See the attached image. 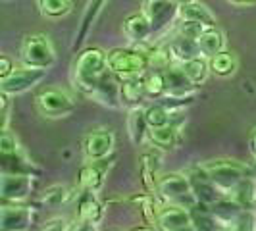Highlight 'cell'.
Returning <instances> with one entry per match:
<instances>
[{
  "mask_svg": "<svg viewBox=\"0 0 256 231\" xmlns=\"http://www.w3.org/2000/svg\"><path fill=\"white\" fill-rule=\"evenodd\" d=\"M106 70H108V52H104L98 46H89L79 52L74 64V83L83 94L90 96Z\"/></svg>",
  "mask_w": 256,
  "mask_h": 231,
  "instance_id": "cell-1",
  "label": "cell"
},
{
  "mask_svg": "<svg viewBox=\"0 0 256 231\" xmlns=\"http://www.w3.org/2000/svg\"><path fill=\"white\" fill-rule=\"evenodd\" d=\"M150 64L152 58L139 48H114L108 52V70L122 79L146 74Z\"/></svg>",
  "mask_w": 256,
  "mask_h": 231,
  "instance_id": "cell-2",
  "label": "cell"
},
{
  "mask_svg": "<svg viewBox=\"0 0 256 231\" xmlns=\"http://www.w3.org/2000/svg\"><path fill=\"white\" fill-rule=\"evenodd\" d=\"M202 168L208 174L210 181L222 191H231L239 181L248 178V168L237 160H228V158L210 160L202 164Z\"/></svg>",
  "mask_w": 256,
  "mask_h": 231,
  "instance_id": "cell-3",
  "label": "cell"
},
{
  "mask_svg": "<svg viewBox=\"0 0 256 231\" xmlns=\"http://www.w3.org/2000/svg\"><path fill=\"white\" fill-rule=\"evenodd\" d=\"M20 58L24 66H31V68H52L56 62V54L52 48L50 38L42 33H33L27 35L22 42V52Z\"/></svg>",
  "mask_w": 256,
  "mask_h": 231,
  "instance_id": "cell-4",
  "label": "cell"
},
{
  "mask_svg": "<svg viewBox=\"0 0 256 231\" xmlns=\"http://www.w3.org/2000/svg\"><path fill=\"white\" fill-rule=\"evenodd\" d=\"M46 72H48L46 68H31V66H26L22 70H14L10 76L0 81V90L8 92V94H22L38 85L46 77Z\"/></svg>",
  "mask_w": 256,
  "mask_h": 231,
  "instance_id": "cell-5",
  "label": "cell"
},
{
  "mask_svg": "<svg viewBox=\"0 0 256 231\" xmlns=\"http://www.w3.org/2000/svg\"><path fill=\"white\" fill-rule=\"evenodd\" d=\"M37 106L48 118H64L76 110V100L62 89H46L37 96Z\"/></svg>",
  "mask_w": 256,
  "mask_h": 231,
  "instance_id": "cell-6",
  "label": "cell"
},
{
  "mask_svg": "<svg viewBox=\"0 0 256 231\" xmlns=\"http://www.w3.org/2000/svg\"><path fill=\"white\" fill-rule=\"evenodd\" d=\"M141 12L148 18L152 33L168 27L176 16H180V4L176 0H142Z\"/></svg>",
  "mask_w": 256,
  "mask_h": 231,
  "instance_id": "cell-7",
  "label": "cell"
},
{
  "mask_svg": "<svg viewBox=\"0 0 256 231\" xmlns=\"http://www.w3.org/2000/svg\"><path fill=\"white\" fill-rule=\"evenodd\" d=\"M33 191V176L27 174H2L0 178V196L2 200L20 202L26 200Z\"/></svg>",
  "mask_w": 256,
  "mask_h": 231,
  "instance_id": "cell-8",
  "label": "cell"
},
{
  "mask_svg": "<svg viewBox=\"0 0 256 231\" xmlns=\"http://www.w3.org/2000/svg\"><path fill=\"white\" fill-rule=\"evenodd\" d=\"M120 85H122V79L116 74H112L110 70H106L104 76L98 79V83H96L90 96L100 104H104V106H108V108H122L124 102H122Z\"/></svg>",
  "mask_w": 256,
  "mask_h": 231,
  "instance_id": "cell-9",
  "label": "cell"
},
{
  "mask_svg": "<svg viewBox=\"0 0 256 231\" xmlns=\"http://www.w3.org/2000/svg\"><path fill=\"white\" fill-rule=\"evenodd\" d=\"M33 210L22 204H4L0 208V230L24 231L33 224Z\"/></svg>",
  "mask_w": 256,
  "mask_h": 231,
  "instance_id": "cell-10",
  "label": "cell"
},
{
  "mask_svg": "<svg viewBox=\"0 0 256 231\" xmlns=\"http://www.w3.org/2000/svg\"><path fill=\"white\" fill-rule=\"evenodd\" d=\"M156 191L160 192L164 198L176 202L181 196H185L192 191L191 178H187L183 174H164L156 181Z\"/></svg>",
  "mask_w": 256,
  "mask_h": 231,
  "instance_id": "cell-11",
  "label": "cell"
},
{
  "mask_svg": "<svg viewBox=\"0 0 256 231\" xmlns=\"http://www.w3.org/2000/svg\"><path fill=\"white\" fill-rule=\"evenodd\" d=\"M166 74V83H168V94L170 96H191L196 90V83H192V79L185 70L181 68V64H166L164 68Z\"/></svg>",
  "mask_w": 256,
  "mask_h": 231,
  "instance_id": "cell-12",
  "label": "cell"
},
{
  "mask_svg": "<svg viewBox=\"0 0 256 231\" xmlns=\"http://www.w3.org/2000/svg\"><path fill=\"white\" fill-rule=\"evenodd\" d=\"M156 224H158L160 230H164V231L189 230V228H192L191 210L180 204L164 208V210H160V214H158V218H156Z\"/></svg>",
  "mask_w": 256,
  "mask_h": 231,
  "instance_id": "cell-13",
  "label": "cell"
},
{
  "mask_svg": "<svg viewBox=\"0 0 256 231\" xmlns=\"http://www.w3.org/2000/svg\"><path fill=\"white\" fill-rule=\"evenodd\" d=\"M114 133L112 131H94L85 137V156L89 160H102L108 158L114 150Z\"/></svg>",
  "mask_w": 256,
  "mask_h": 231,
  "instance_id": "cell-14",
  "label": "cell"
},
{
  "mask_svg": "<svg viewBox=\"0 0 256 231\" xmlns=\"http://www.w3.org/2000/svg\"><path fill=\"white\" fill-rule=\"evenodd\" d=\"M110 168V162L102 158V160H90L89 164L79 170V185L83 187V191H98L104 185V178H106V170Z\"/></svg>",
  "mask_w": 256,
  "mask_h": 231,
  "instance_id": "cell-15",
  "label": "cell"
},
{
  "mask_svg": "<svg viewBox=\"0 0 256 231\" xmlns=\"http://www.w3.org/2000/svg\"><path fill=\"white\" fill-rule=\"evenodd\" d=\"M120 92H122V102H124V106H129V108L141 106L144 102V98H148L146 96V87H144V74L142 76L124 77L122 79V85H120Z\"/></svg>",
  "mask_w": 256,
  "mask_h": 231,
  "instance_id": "cell-16",
  "label": "cell"
},
{
  "mask_svg": "<svg viewBox=\"0 0 256 231\" xmlns=\"http://www.w3.org/2000/svg\"><path fill=\"white\" fill-rule=\"evenodd\" d=\"M77 216H79V224H89L90 228L100 224L104 216L102 204L92 196V191H85L79 198V206H77Z\"/></svg>",
  "mask_w": 256,
  "mask_h": 231,
  "instance_id": "cell-17",
  "label": "cell"
},
{
  "mask_svg": "<svg viewBox=\"0 0 256 231\" xmlns=\"http://www.w3.org/2000/svg\"><path fill=\"white\" fill-rule=\"evenodd\" d=\"M148 137L150 141L162 148V150H172L178 146L180 142V128L172 122V124H166V126H160V128H150L148 129Z\"/></svg>",
  "mask_w": 256,
  "mask_h": 231,
  "instance_id": "cell-18",
  "label": "cell"
},
{
  "mask_svg": "<svg viewBox=\"0 0 256 231\" xmlns=\"http://www.w3.org/2000/svg\"><path fill=\"white\" fill-rule=\"evenodd\" d=\"M124 31L131 40H144L152 35V26L144 14L137 12L124 20Z\"/></svg>",
  "mask_w": 256,
  "mask_h": 231,
  "instance_id": "cell-19",
  "label": "cell"
},
{
  "mask_svg": "<svg viewBox=\"0 0 256 231\" xmlns=\"http://www.w3.org/2000/svg\"><path fill=\"white\" fill-rule=\"evenodd\" d=\"M148 122H146V116H144V108L137 106V108H131L128 116V133L129 139L133 144H142L146 133H148Z\"/></svg>",
  "mask_w": 256,
  "mask_h": 231,
  "instance_id": "cell-20",
  "label": "cell"
},
{
  "mask_svg": "<svg viewBox=\"0 0 256 231\" xmlns=\"http://www.w3.org/2000/svg\"><path fill=\"white\" fill-rule=\"evenodd\" d=\"M180 18L181 20H187V22H198L206 27L216 26V16L206 8L204 4L200 2H187V4H180Z\"/></svg>",
  "mask_w": 256,
  "mask_h": 231,
  "instance_id": "cell-21",
  "label": "cell"
},
{
  "mask_svg": "<svg viewBox=\"0 0 256 231\" xmlns=\"http://www.w3.org/2000/svg\"><path fill=\"white\" fill-rule=\"evenodd\" d=\"M170 54L178 60V62H185V60H191L194 56H200V46H198V40L191 37H185V35H176V38L170 42Z\"/></svg>",
  "mask_w": 256,
  "mask_h": 231,
  "instance_id": "cell-22",
  "label": "cell"
},
{
  "mask_svg": "<svg viewBox=\"0 0 256 231\" xmlns=\"http://www.w3.org/2000/svg\"><path fill=\"white\" fill-rule=\"evenodd\" d=\"M196 40H198L202 56H206V58H210V56H214V54H218L220 50L226 48V35L216 26L206 27Z\"/></svg>",
  "mask_w": 256,
  "mask_h": 231,
  "instance_id": "cell-23",
  "label": "cell"
},
{
  "mask_svg": "<svg viewBox=\"0 0 256 231\" xmlns=\"http://www.w3.org/2000/svg\"><path fill=\"white\" fill-rule=\"evenodd\" d=\"M104 4H106V0H89V4H87V8H85V14H83V18H81V26H79L76 42H74V50L81 48V44L85 42L87 33H89V29L92 27V24H94V20L98 18V14L102 12Z\"/></svg>",
  "mask_w": 256,
  "mask_h": 231,
  "instance_id": "cell-24",
  "label": "cell"
},
{
  "mask_svg": "<svg viewBox=\"0 0 256 231\" xmlns=\"http://www.w3.org/2000/svg\"><path fill=\"white\" fill-rule=\"evenodd\" d=\"M208 64H210V72L218 77H230L237 72V58L233 52L226 50V48L214 56H210Z\"/></svg>",
  "mask_w": 256,
  "mask_h": 231,
  "instance_id": "cell-25",
  "label": "cell"
},
{
  "mask_svg": "<svg viewBox=\"0 0 256 231\" xmlns=\"http://www.w3.org/2000/svg\"><path fill=\"white\" fill-rule=\"evenodd\" d=\"M144 87H146V96L152 100H160L168 94V83L164 70H148L144 74Z\"/></svg>",
  "mask_w": 256,
  "mask_h": 231,
  "instance_id": "cell-26",
  "label": "cell"
},
{
  "mask_svg": "<svg viewBox=\"0 0 256 231\" xmlns=\"http://www.w3.org/2000/svg\"><path fill=\"white\" fill-rule=\"evenodd\" d=\"M191 185L194 196L198 198V202H204V204H214L216 200H220L218 187L208 180V178H198V176H191Z\"/></svg>",
  "mask_w": 256,
  "mask_h": 231,
  "instance_id": "cell-27",
  "label": "cell"
},
{
  "mask_svg": "<svg viewBox=\"0 0 256 231\" xmlns=\"http://www.w3.org/2000/svg\"><path fill=\"white\" fill-rule=\"evenodd\" d=\"M2 174H27V176H35L38 172L31 162H27V158L20 150V152L16 154L2 156Z\"/></svg>",
  "mask_w": 256,
  "mask_h": 231,
  "instance_id": "cell-28",
  "label": "cell"
},
{
  "mask_svg": "<svg viewBox=\"0 0 256 231\" xmlns=\"http://www.w3.org/2000/svg\"><path fill=\"white\" fill-rule=\"evenodd\" d=\"M181 68L185 70V74L191 77L192 83H196V85H200V83H204L208 74H210V64H208V60H206V56H194L191 60H185V62H180Z\"/></svg>",
  "mask_w": 256,
  "mask_h": 231,
  "instance_id": "cell-29",
  "label": "cell"
},
{
  "mask_svg": "<svg viewBox=\"0 0 256 231\" xmlns=\"http://www.w3.org/2000/svg\"><path fill=\"white\" fill-rule=\"evenodd\" d=\"M231 192H233V198L239 202V204L243 206V208H250V206L254 204L256 200V185L254 181L250 180V178H244V180H241L233 189H231Z\"/></svg>",
  "mask_w": 256,
  "mask_h": 231,
  "instance_id": "cell-30",
  "label": "cell"
},
{
  "mask_svg": "<svg viewBox=\"0 0 256 231\" xmlns=\"http://www.w3.org/2000/svg\"><path fill=\"white\" fill-rule=\"evenodd\" d=\"M144 116H146V122L150 128H160V126L172 124V110L160 100L156 104H150L148 108H144Z\"/></svg>",
  "mask_w": 256,
  "mask_h": 231,
  "instance_id": "cell-31",
  "label": "cell"
},
{
  "mask_svg": "<svg viewBox=\"0 0 256 231\" xmlns=\"http://www.w3.org/2000/svg\"><path fill=\"white\" fill-rule=\"evenodd\" d=\"M70 198V189L66 187V185H52L48 187L46 191L40 194V204L44 206H50V208H58V206H62Z\"/></svg>",
  "mask_w": 256,
  "mask_h": 231,
  "instance_id": "cell-32",
  "label": "cell"
},
{
  "mask_svg": "<svg viewBox=\"0 0 256 231\" xmlns=\"http://www.w3.org/2000/svg\"><path fill=\"white\" fill-rule=\"evenodd\" d=\"M40 14L46 18H62L72 10L70 0H38Z\"/></svg>",
  "mask_w": 256,
  "mask_h": 231,
  "instance_id": "cell-33",
  "label": "cell"
},
{
  "mask_svg": "<svg viewBox=\"0 0 256 231\" xmlns=\"http://www.w3.org/2000/svg\"><path fill=\"white\" fill-rule=\"evenodd\" d=\"M254 216H252V212H250V208H243L237 216H235V220L231 222V230H241V231H246V230H252L254 226Z\"/></svg>",
  "mask_w": 256,
  "mask_h": 231,
  "instance_id": "cell-34",
  "label": "cell"
},
{
  "mask_svg": "<svg viewBox=\"0 0 256 231\" xmlns=\"http://www.w3.org/2000/svg\"><path fill=\"white\" fill-rule=\"evenodd\" d=\"M16 152H20L18 139L14 137L8 129H2V135H0V154L6 156V154H16Z\"/></svg>",
  "mask_w": 256,
  "mask_h": 231,
  "instance_id": "cell-35",
  "label": "cell"
},
{
  "mask_svg": "<svg viewBox=\"0 0 256 231\" xmlns=\"http://www.w3.org/2000/svg\"><path fill=\"white\" fill-rule=\"evenodd\" d=\"M204 29H206V26L198 24V22H187V20H181L180 27H178V33H180V35H185V37L198 38Z\"/></svg>",
  "mask_w": 256,
  "mask_h": 231,
  "instance_id": "cell-36",
  "label": "cell"
},
{
  "mask_svg": "<svg viewBox=\"0 0 256 231\" xmlns=\"http://www.w3.org/2000/svg\"><path fill=\"white\" fill-rule=\"evenodd\" d=\"M70 222L66 218H52L48 220L44 226H42V230H56V231H64V230H70V226H68Z\"/></svg>",
  "mask_w": 256,
  "mask_h": 231,
  "instance_id": "cell-37",
  "label": "cell"
},
{
  "mask_svg": "<svg viewBox=\"0 0 256 231\" xmlns=\"http://www.w3.org/2000/svg\"><path fill=\"white\" fill-rule=\"evenodd\" d=\"M14 70V62L8 58V56H0V79H4V77H8L12 74Z\"/></svg>",
  "mask_w": 256,
  "mask_h": 231,
  "instance_id": "cell-38",
  "label": "cell"
},
{
  "mask_svg": "<svg viewBox=\"0 0 256 231\" xmlns=\"http://www.w3.org/2000/svg\"><path fill=\"white\" fill-rule=\"evenodd\" d=\"M248 150L250 154L256 158V128L250 131V135H248Z\"/></svg>",
  "mask_w": 256,
  "mask_h": 231,
  "instance_id": "cell-39",
  "label": "cell"
},
{
  "mask_svg": "<svg viewBox=\"0 0 256 231\" xmlns=\"http://www.w3.org/2000/svg\"><path fill=\"white\" fill-rule=\"evenodd\" d=\"M231 4H237V6H252L256 4V0H228Z\"/></svg>",
  "mask_w": 256,
  "mask_h": 231,
  "instance_id": "cell-40",
  "label": "cell"
},
{
  "mask_svg": "<svg viewBox=\"0 0 256 231\" xmlns=\"http://www.w3.org/2000/svg\"><path fill=\"white\" fill-rule=\"evenodd\" d=\"M178 4H187V2H192V0H176Z\"/></svg>",
  "mask_w": 256,
  "mask_h": 231,
  "instance_id": "cell-41",
  "label": "cell"
}]
</instances>
